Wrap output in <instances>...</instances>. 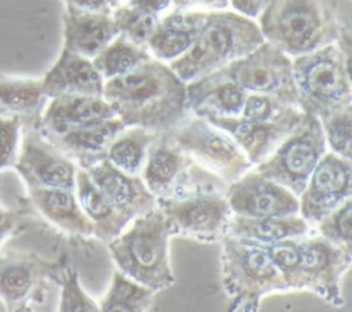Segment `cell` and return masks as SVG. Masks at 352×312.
<instances>
[{
	"label": "cell",
	"instance_id": "6da1fadb",
	"mask_svg": "<svg viewBox=\"0 0 352 312\" xmlns=\"http://www.w3.org/2000/svg\"><path fill=\"white\" fill-rule=\"evenodd\" d=\"M102 96L124 126L169 132L188 111L186 82L166 62L155 58L131 71L104 80Z\"/></svg>",
	"mask_w": 352,
	"mask_h": 312
},
{
	"label": "cell",
	"instance_id": "7a4b0ae2",
	"mask_svg": "<svg viewBox=\"0 0 352 312\" xmlns=\"http://www.w3.org/2000/svg\"><path fill=\"white\" fill-rule=\"evenodd\" d=\"M257 18L264 41L293 58L336 43L342 32L334 0H268Z\"/></svg>",
	"mask_w": 352,
	"mask_h": 312
},
{
	"label": "cell",
	"instance_id": "3957f363",
	"mask_svg": "<svg viewBox=\"0 0 352 312\" xmlns=\"http://www.w3.org/2000/svg\"><path fill=\"white\" fill-rule=\"evenodd\" d=\"M264 41L257 22L236 11H209L191 48L168 65L184 82L242 58Z\"/></svg>",
	"mask_w": 352,
	"mask_h": 312
},
{
	"label": "cell",
	"instance_id": "277c9868",
	"mask_svg": "<svg viewBox=\"0 0 352 312\" xmlns=\"http://www.w3.org/2000/svg\"><path fill=\"white\" fill-rule=\"evenodd\" d=\"M349 37L341 32L336 43L297 55L292 60L297 106L318 118L352 104Z\"/></svg>",
	"mask_w": 352,
	"mask_h": 312
},
{
	"label": "cell",
	"instance_id": "5b68a950",
	"mask_svg": "<svg viewBox=\"0 0 352 312\" xmlns=\"http://www.w3.org/2000/svg\"><path fill=\"white\" fill-rule=\"evenodd\" d=\"M107 243L110 256L120 272L154 291L175 285L169 261V228L157 206Z\"/></svg>",
	"mask_w": 352,
	"mask_h": 312
},
{
	"label": "cell",
	"instance_id": "8992f818",
	"mask_svg": "<svg viewBox=\"0 0 352 312\" xmlns=\"http://www.w3.org/2000/svg\"><path fill=\"white\" fill-rule=\"evenodd\" d=\"M221 243V282L228 311L256 312L263 297L287 290L267 252L257 243L224 235Z\"/></svg>",
	"mask_w": 352,
	"mask_h": 312
},
{
	"label": "cell",
	"instance_id": "52a82bcc",
	"mask_svg": "<svg viewBox=\"0 0 352 312\" xmlns=\"http://www.w3.org/2000/svg\"><path fill=\"white\" fill-rule=\"evenodd\" d=\"M326 147L319 118L304 113L298 124L254 169L298 197Z\"/></svg>",
	"mask_w": 352,
	"mask_h": 312
},
{
	"label": "cell",
	"instance_id": "ba28073f",
	"mask_svg": "<svg viewBox=\"0 0 352 312\" xmlns=\"http://www.w3.org/2000/svg\"><path fill=\"white\" fill-rule=\"evenodd\" d=\"M168 133L190 158L227 183L236 180L252 168L250 161L234 139L204 117L184 118Z\"/></svg>",
	"mask_w": 352,
	"mask_h": 312
},
{
	"label": "cell",
	"instance_id": "9c48e42d",
	"mask_svg": "<svg viewBox=\"0 0 352 312\" xmlns=\"http://www.w3.org/2000/svg\"><path fill=\"white\" fill-rule=\"evenodd\" d=\"M246 92L270 95L297 106L292 59L287 54L263 41L253 51L216 70Z\"/></svg>",
	"mask_w": 352,
	"mask_h": 312
},
{
	"label": "cell",
	"instance_id": "30bf717a",
	"mask_svg": "<svg viewBox=\"0 0 352 312\" xmlns=\"http://www.w3.org/2000/svg\"><path fill=\"white\" fill-rule=\"evenodd\" d=\"M170 235L186 236L198 242H220L227 235L231 208L226 194L219 191L183 192L158 203Z\"/></svg>",
	"mask_w": 352,
	"mask_h": 312
},
{
	"label": "cell",
	"instance_id": "8fae6325",
	"mask_svg": "<svg viewBox=\"0 0 352 312\" xmlns=\"http://www.w3.org/2000/svg\"><path fill=\"white\" fill-rule=\"evenodd\" d=\"M63 260L48 261L30 253L0 254V302L6 311L40 305L51 282L58 283Z\"/></svg>",
	"mask_w": 352,
	"mask_h": 312
},
{
	"label": "cell",
	"instance_id": "7c38bea8",
	"mask_svg": "<svg viewBox=\"0 0 352 312\" xmlns=\"http://www.w3.org/2000/svg\"><path fill=\"white\" fill-rule=\"evenodd\" d=\"M14 169L26 188L47 187L74 190L77 165L48 142L36 125H23Z\"/></svg>",
	"mask_w": 352,
	"mask_h": 312
},
{
	"label": "cell",
	"instance_id": "4fadbf2b",
	"mask_svg": "<svg viewBox=\"0 0 352 312\" xmlns=\"http://www.w3.org/2000/svg\"><path fill=\"white\" fill-rule=\"evenodd\" d=\"M300 256L302 289L315 293L334 307H341L344 304L341 283L351 267L352 252L316 235L300 238Z\"/></svg>",
	"mask_w": 352,
	"mask_h": 312
},
{
	"label": "cell",
	"instance_id": "5bb4252c",
	"mask_svg": "<svg viewBox=\"0 0 352 312\" xmlns=\"http://www.w3.org/2000/svg\"><path fill=\"white\" fill-rule=\"evenodd\" d=\"M352 194V164L331 151L320 158L298 198V214L309 224L342 203Z\"/></svg>",
	"mask_w": 352,
	"mask_h": 312
},
{
	"label": "cell",
	"instance_id": "9a60e30c",
	"mask_svg": "<svg viewBox=\"0 0 352 312\" xmlns=\"http://www.w3.org/2000/svg\"><path fill=\"white\" fill-rule=\"evenodd\" d=\"M298 106H287L282 114L270 121H254L241 115L224 117L206 114L210 124L228 133L234 142L242 148L252 165L267 158L285 136L298 124L302 117Z\"/></svg>",
	"mask_w": 352,
	"mask_h": 312
},
{
	"label": "cell",
	"instance_id": "2e32d148",
	"mask_svg": "<svg viewBox=\"0 0 352 312\" xmlns=\"http://www.w3.org/2000/svg\"><path fill=\"white\" fill-rule=\"evenodd\" d=\"M224 194L232 214L278 217L298 213V198L256 169H249L241 177L228 183Z\"/></svg>",
	"mask_w": 352,
	"mask_h": 312
},
{
	"label": "cell",
	"instance_id": "e0dca14e",
	"mask_svg": "<svg viewBox=\"0 0 352 312\" xmlns=\"http://www.w3.org/2000/svg\"><path fill=\"white\" fill-rule=\"evenodd\" d=\"M190 164V155L173 142L168 132H162L150 144L140 176L160 203L186 192Z\"/></svg>",
	"mask_w": 352,
	"mask_h": 312
},
{
	"label": "cell",
	"instance_id": "ac0fdd59",
	"mask_svg": "<svg viewBox=\"0 0 352 312\" xmlns=\"http://www.w3.org/2000/svg\"><path fill=\"white\" fill-rule=\"evenodd\" d=\"M124 128V124L114 117L89 125L67 126L56 131L37 129L48 142L70 158L77 168L88 169L106 159L111 142Z\"/></svg>",
	"mask_w": 352,
	"mask_h": 312
},
{
	"label": "cell",
	"instance_id": "d6986e66",
	"mask_svg": "<svg viewBox=\"0 0 352 312\" xmlns=\"http://www.w3.org/2000/svg\"><path fill=\"white\" fill-rule=\"evenodd\" d=\"M98 188L131 221L158 206L140 175H129L107 159L84 169Z\"/></svg>",
	"mask_w": 352,
	"mask_h": 312
},
{
	"label": "cell",
	"instance_id": "ffe728a7",
	"mask_svg": "<svg viewBox=\"0 0 352 312\" xmlns=\"http://www.w3.org/2000/svg\"><path fill=\"white\" fill-rule=\"evenodd\" d=\"M208 12L199 10H170L161 16L146 45L150 55L166 63L184 55L201 33Z\"/></svg>",
	"mask_w": 352,
	"mask_h": 312
},
{
	"label": "cell",
	"instance_id": "44dd1931",
	"mask_svg": "<svg viewBox=\"0 0 352 312\" xmlns=\"http://www.w3.org/2000/svg\"><path fill=\"white\" fill-rule=\"evenodd\" d=\"M65 5L63 48L92 59L118 34L111 14Z\"/></svg>",
	"mask_w": 352,
	"mask_h": 312
},
{
	"label": "cell",
	"instance_id": "7402d4cb",
	"mask_svg": "<svg viewBox=\"0 0 352 312\" xmlns=\"http://www.w3.org/2000/svg\"><path fill=\"white\" fill-rule=\"evenodd\" d=\"M41 84L48 99L65 93L102 96L104 80L92 59L63 48L58 60L41 78Z\"/></svg>",
	"mask_w": 352,
	"mask_h": 312
},
{
	"label": "cell",
	"instance_id": "603a6c76",
	"mask_svg": "<svg viewBox=\"0 0 352 312\" xmlns=\"http://www.w3.org/2000/svg\"><path fill=\"white\" fill-rule=\"evenodd\" d=\"M187 109L194 115L216 114L235 117L241 114L248 92L216 70L186 82Z\"/></svg>",
	"mask_w": 352,
	"mask_h": 312
},
{
	"label": "cell",
	"instance_id": "cb8c5ba5",
	"mask_svg": "<svg viewBox=\"0 0 352 312\" xmlns=\"http://www.w3.org/2000/svg\"><path fill=\"white\" fill-rule=\"evenodd\" d=\"M30 205L41 217L70 236H92L94 225L84 213L76 191L66 188H26Z\"/></svg>",
	"mask_w": 352,
	"mask_h": 312
},
{
	"label": "cell",
	"instance_id": "d4e9b609",
	"mask_svg": "<svg viewBox=\"0 0 352 312\" xmlns=\"http://www.w3.org/2000/svg\"><path fill=\"white\" fill-rule=\"evenodd\" d=\"M116 114L103 96L65 93L48 99L36 126L43 131H56L114 118Z\"/></svg>",
	"mask_w": 352,
	"mask_h": 312
},
{
	"label": "cell",
	"instance_id": "484cf974",
	"mask_svg": "<svg viewBox=\"0 0 352 312\" xmlns=\"http://www.w3.org/2000/svg\"><path fill=\"white\" fill-rule=\"evenodd\" d=\"M74 191L84 213L94 225V235L102 243L111 242L131 223L81 168H77Z\"/></svg>",
	"mask_w": 352,
	"mask_h": 312
},
{
	"label": "cell",
	"instance_id": "4316f807",
	"mask_svg": "<svg viewBox=\"0 0 352 312\" xmlns=\"http://www.w3.org/2000/svg\"><path fill=\"white\" fill-rule=\"evenodd\" d=\"M47 102L41 78L0 73V115L19 118L23 125H36Z\"/></svg>",
	"mask_w": 352,
	"mask_h": 312
},
{
	"label": "cell",
	"instance_id": "83f0119b",
	"mask_svg": "<svg viewBox=\"0 0 352 312\" xmlns=\"http://www.w3.org/2000/svg\"><path fill=\"white\" fill-rule=\"evenodd\" d=\"M309 224L297 213L278 217H245L232 214L227 234L253 243H271L305 236Z\"/></svg>",
	"mask_w": 352,
	"mask_h": 312
},
{
	"label": "cell",
	"instance_id": "f1b7e54d",
	"mask_svg": "<svg viewBox=\"0 0 352 312\" xmlns=\"http://www.w3.org/2000/svg\"><path fill=\"white\" fill-rule=\"evenodd\" d=\"M157 135L140 126H125L111 142L106 159L125 173L140 175L148 147Z\"/></svg>",
	"mask_w": 352,
	"mask_h": 312
},
{
	"label": "cell",
	"instance_id": "f546056e",
	"mask_svg": "<svg viewBox=\"0 0 352 312\" xmlns=\"http://www.w3.org/2000/svg\"><path fill=\"white\" fill-rule=\"evenodd\" d=\"M155 291L133 280L118 269L114 272L111 285L99 304L103 312H146L154 302Z\"/></svg>",
	"mask_w": 352,
	"mask_h": 312
},
{
	"label": "cell",
	"instance_id": "4dcf8cb0",
	"mask_svg": "<svg viewBox=\"0 0 352 312\" xmlns=\"http://www.w3.org/2000/svg\"><path fill=\"white\" fill-rule=\"evenodd\" d=\"M148 58H151V55L146 47L138 45L118 33L92 58V63L103 80H109L131 71Z\"/></svg>",
	"mask_w": 352,
	"mask_h": 312
},
{
	"label": "cell",
	"instance_id": "1f68e13d",
	"mask_svg": "<svg viewBox=\"0 0 352 312\" xmlns=\"http://www.w3.org/2000/svg\"><path fill=\"white\" fill-rule=\"evenodd\" d=\"M111 16L120 34L138 45H147L148 38L154 33L161 15L146 11L129 1H122L113 12Z\"/></svg>",
	"mask_w": 352,
	"mask_h": 312
},
{
	"label": "cell",
	"instance_id": "d6a6232c",
	"mask_svg": "<svg viewBox=\"0 0 352 312\" xmlns=\"http://www.w3.org/2000/svg\"><path fill=\"white\" fill-rule=\"evenodd\" d=\"M300 238H287L271 243H257L267 252L268 257L280 272L287 290H302Z\"/></svg>",
	"mask_w": 352,
	"mask_h": 312
},
{
	"label": "cell",
	"instance_id": "836d02e7",
	"mask_svg": "<svg viewBox=\"0 0 352 312\" xmlns=\"http://www.w3.org/2000/svg\"><path fill=\"white\" fill-rule=\"evenodd\" d=\"M326 146L330 151L351 159L352 157V104L342 106L319 118Z\"/></svg>",
	"mask_w": 352,
	"mask_h": 312
},
{
	"label": "cell",
	"instance_id": "e575fe53",
	"mask_svg": "<svg viewBox=\"0 0 352 312\" xmlns=\"http://www.w3.org/2000/svg\"><path fill=\"white\" fill-rule=\"evenodd\" d=\"M318 234L330 243L352 252V199L342 203L323 216L316 224Z\"/></svg>",
	"mask_w": 352,
	"mask_h": 312
},
{
	"label": "cell",
	"instance_id": "d590c367",
	"mask_svg": "<svg viewBox=\"0 0 352 312\" xmlns=\"http://www.w3.org/2000/svg\"><path fill=\"white\" fill-rule=\"evenodd\" d=\"M58 283L60 286V300L58 311L60 312H96L99 304H96L81 287L77 271L63 261Z\"/></svg>",
	"mask_w": 352,
	"mask_h": 312
},
{
	"label": "cell",
	"instance_id": "8d00e7d4",
	"mask_svg": "<svg viewBox=\"0 0 352 312\" xmlns=\"http://www.w3.org/2000/svg\"><path fill=\"white\" fill-rule=\"evenodd\" d=\"M22 126L19 118L0 115V172L14 168L16 162Z\"/></svg>",
	"mask_w": 352,
	"mask_h": 312
},
{
	"label": "cell",
	"instance_id": "74e56055",
	"mask_svg": "<svg viewBox=\"0 0 352 312\" xmlns=\"http://www.w3.org/2000/svg\"><path fill=\"white\" fill-rule=\"evenodd\" d=\"M287 106L290 104L283 103L270 95L248 92L239 115L254 121H270L282 114Z\"/></svg>",
	"mask_w": 352,
	"mask_h": 312
},
{
	"label": "cell",
	"instance_id": "f35d334b",
	"mask_svg": "<svg viewBox=\"0 0 352 312\" xmlns=\"http://www.w3.org/2000/svg\"><path fill=\"white\" fill-rule=\"evenodd\" d=\"M21 228V213L0 205V249Z\"/></svg>",
	"mask_w": 352,
	"mask_h": 312
},
{
	"label": "cell",
	"instance_id": "ab89813d",
	"mask_svg": "<svg viewBox=\"0 0 352 312\" xmlns=\"http://www.w3.org/2000/svg\"><path fill=\"white\" fill-rule=\"evenodd\" d=\"M230 0H172L170 10H199V11H217L226 10Z\"/></svg>",
	"mask_w": 352,
	"mask_h": 312
},
{
	"label": "cell",
	"instance_id": "60d3db41",
	"mask_svg": "<svg viewBox=\"0 0 352 312\" xmlns=\"http://www.w3.org/2000/svg\"><path fill=\"white\" fill-rule=\"evenodd\" d=\"M65 4L73 5L81 10L94 11V12H103V14H111L121 3L122 0H63Z\"/></svg>",
	"mask_w": 352,
	"mask_h": 312
},
{
	"label": "cell",
	"instance_id": "b9f144b4",
	"mask_svg": "<svg viewBox=\"0 0 352 312\" xmlns=\"http://www.w3.org/2000/svg\"><path fill=\"white\" fill-rule=\"evenodd\" d=\"M268 0H230L234 11L246 15L249 18H256L263 11Z\"/></svg>",
	"mask_w": 352,
	"mask_h": 312
},
{
	"label": "cell",
	"instance_id": "7bdbcfd3",
	"mask_svg": "<svg viewBox=\"0 0 352 312\" xmlns=\"http://www.w3.org/2000/svg\"><path fill=\"white\" fill-rule=\"evenodd\" d=\"M128 1L133 5H138L157 15H162L172 7V0H128Z\"/></svg>",
	"mask_w": 352,
	"mask_h": 312
},
{
	"label": "cell",
	"instance_id": "ee69618b",
	"mask_svg": "<svg viewBox=\"0 0 352 312\" xmlns=\"http://www.w3.org/2000/svg\"><path fill=\"white\" fill-rule=\"evenodd\" d=\"M0 307H3V304H1V302H0ZM3 309H4V307H3Z\"/></svg>",
	"mask_w": 352,
	"mask_h": 312
},
{
	"label": "cell",
	"instance_id": "f6af8a7d",
	"mask_svg": "<svg viewBox=\"0 0 352 312\" xmlns=\"http://www.w3.org/2000/svg\"><path fill=\"white\" fill-rule=\"evenodd\" d=\"M122 1H128V0H122Z\"/></svg>",
	"mask_w": 352,
	"mask_h": 312
}]
</instances>
